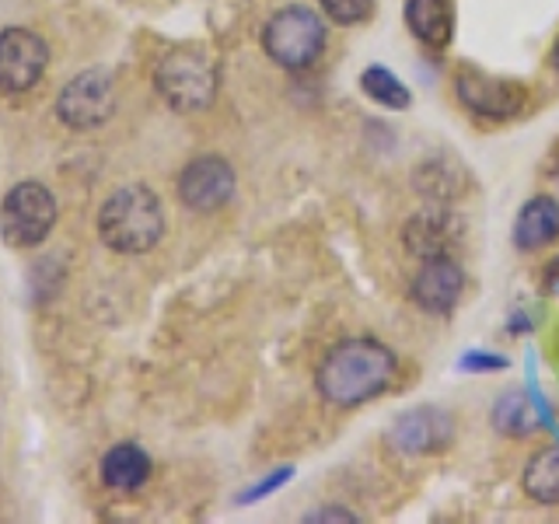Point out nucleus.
Wrapping results in <instances>:
<instances>
[{
  "label": "nucleus",
  "mask_w": 559,
  "mask_h": 524,
  "mask_svg": "<svg viewBox=\"0 0 559 524\" xmlns=\"http://www.w3.org/2000/svg\"><path fill=\"white\" fill-rule=\"evenodd\" d=\"M399 374V360L378 340H343L322 357L314 371V389L336 409H357L392 389Z\"/></svg>",
  "instance_id": "nucleus-1"
},
{
  "label": "nucleus",
  "mask_w": 559,
  "mask_h": 524,
  "mask_svg": "<svg viewBox=\"0 0 559 524\" xmlns=\"http://www.w3.org/2000/svg\"><path fill=\"white\" fill-rule=\"evenodd\" d=\"M98 235L119 255H144L165 238V206L144 182L116 189L98 210Z\"/></svg>",
  "instance_id": "nucleus-2"
},
{
  "label": "nucleus",
  "mask_w": 559,
  "mask_h": 524,
  "mask_svg": "<svg viewBox=\"0 0 559 524\" xmlns=\"http://www.w3.org/2000/svg\"><path fill=\"white\" fill-rule=\"evenodd\" d=\"M221 87L217 60L210 57L203 46H171L154 67V92L162 95V102L175 112H203L214 105Z\"/></svg>",
  "instance_id": "nucleus-3"
},
{
  "label": "nucleus",
  "mask_w": 559,
  "mask_h": 524,
  "mask_svg": "<svg viewBox=\"0 0 559 524\" xmlns=\"http://www.w3.org/2000/svg\"><path fill=\"white\" fill-rule=\"evenodd\" d=\"M329 43V32L319 11H311L305 4H290L280 8L266 25H262V49L266 57L290 70V74H301V70H311L322 60Z\"/></svg>",
  "instance_id": "nucleus-4"
},
{
  "label": "nucleus",
  "mask_w": 559,
  "mask_h": 524,
  "mask_svg": "<svg viewBox=\"0 0 559 524\" xmlns=\"http://www.w3.org/2000/svg\"><path fill=\"white\" fill-rule=\"evenodd\" d=\"M57 224V196L43 182H17L0 200V238L11 249H35Z\"/></svg>",
  "instance_id": "nucleus-5"
},
{
  "label": "nucleus",
  "mask_w": 559,
  "mask_h": 524,
  "mask_svg": "<svg viewBox=\"0 0 559 524\" xmlns=\"http://www.w3.org/2000/svg\"><path fill=\"white\" fill-rule=\"evenodd\" d=\"M454 98L462 102L468 116L483 122H511L514 116H521L524 102H528V87L514 78H497L465 63L454 74Z\"/></svg>",
  "instance_id": "nucleus-6"
},
{
  "label": "nucleus",
  "mask_w": 559,
  "mask_h": 524,
  "mask_svg": "<svg viewBox=\"0 0 559 524\" xmlns=\"http://www.w3.org/2000/svg\"><path fill=\"white\" fill-rule=\"evenodd\" d=\"M116 112V78L112 70L92 67L81 70L78 78H70L63 84V92L57 98V116L67 130H98L112 119Z\"/></svg>",
  "instance_id": "nucleus-7"
},
{
  "label": "nucleus",
  "mask_w": 559,
  "mask_h": 524,
  "mask_svg": "<svg viewBox=\"0 0 559 524\" xmlns=\"http://www.w3.org/2000/svg\"><path fill=\"white\" fill-rule=\"evenodd\" d=\"M454 441V416L441 406H416L392 419V427L384 430V444L395 454H437Z\"/></svg>",
  "instance_id": "nucleus-8"
},
{
  "label": "nucleus",
  "mask_w": 559,
  "mask_h": 524,
  "mask_svg": "<svg viewBox=\"0 0 559 524\" xmlns=\"http://www.w3.org/2000/svg\"><path fill=\"white\" fill-rule=\"evenodd\" d=\"M49 63V46L39 32L4 28L0 32V92L25 95L43 81Z\"/></svg>",
  "instance_id": "nucleus-9"
},
{
  "label": "nucleus",
  "mask_w": 559,
  "mask_h": 524,
  "mask_svg": "<svg viewBox=\"0 0 559 524\" xmlns=\"http://www.w3.org/2000/svg\"><path fill=\"white\" fill-rule=\"evenodd\" d=\"M235 168L221 154H200L179 175V200L197 214H217L235 196Z\"/></svg>",
  "instance_id": "nucleus-10"
},
{
  "label": "nucleus",
  "mask_w": 559,
  "mask_h": 524,
  "mask_svg": "<svg viewBox=\"0 0 559 524\" xmlns=\"http://www.w3.org/2000/svg\"><path fill=\"white\" fill-rule=\"evenodd\" d=\"M465 290V273L462 262L454 255H433L419 262V270L409 284V297L419 311L433 314V319H448L459 308Z\"/></svg>",
  "instance_id": "nucleus-11"
},
{
  "label": "nucleus",
  "mask_w": 559,
  "mask_h": 524,
  "mask_svg": "<svg viewBox=\"0 0 559 524\" xmlns=\"http://www.w3.org/2000/svg\"><path fill=\"white\" fill-rule=\"evenodd\" d=\"M459 238H462V221L454 217V210L448 203L424 206L416 217H409L406 231H402L406 252L416 255L419 262L433 259V255H454Z\"/></svg>",
  "instance_id": "nucleus-12"
},
{
  "label": "nucleus",
  "mask_w": 559,
  "mask_h": 524,
  "mask_svg": "<svg viewBox=\"0 0 559 524\" xmlns=\"http://www.w3.org/2000/svg\"><path fill=\"white\" fill-rule=\"evenodd\" d=\"M406 28L419 46L441 52L454 39V4L451 0H406Z\"/></svg>",
  "instance_id": "nucleus-13"
},
{
  "label": "nucleus",
  "mask_w": 559,
  "mask_h": 524,
  "mask_svg": "<svg viewBox=\"0 0 559 524\" xmlns=\"http://www.w3.org/2000/svg\"><path fill=\"white\" fill-rule=\"evenodd\" d=\"M559 241V200L532 196L518 210L514 221V245L521 252H542Z\"/></svg>",
  "instance_id": "nucleus-14"
},
{
  "label": "nucleus",
  "mask_w": 559,
  "mask_h": 524,
  "mask_svg": "<svg viewBox=\"0 0 559 524\" xmlns=\"http://www.w3.org/2000/svg\"><path fill=\"white\" fill-rule=\"evenodd\" d=\"M151 479V454L140 444H116L102 458V483L116 493H136Z\"/></svg>",
  "instance_id": "nucleus-15"
},
{
  "label": "nucleus",
  "mask_w": 559,
  "mask_h": 524,
  "mask_svg": "<svg viewBox=\"0 0 559 524\" xmlns=\"http://www.w3.org/2000/svg\"><path fill=\"white\" fill-rule=\"evenodd\" d=\"M521 486L535 503L559 507V444L535 451L521 472Z\"/></svg>",
  "instance_id": "nucleus-16"
},
{
  "label": "nucleus",
  "mask_w": 559,
  "mask_h": 524,
  "mask_svg": "<svg viewBox=\"0 0 559 524\" xmlns=\"http://www.w3.org/2000/svg\"><path fill=\"white\" fill-rule=\"evenodd\" d=\"M416 186L424 192L427 200L433 203H451L459 192L465 189V175L459 179V162H451V157H430L424 162V168L416 171Z\"/></svg>",
  "instance_id": "nucleus-17"
},
{
  "label": "nucleus",
  "mask_w": 559,
  "mask_h": 524,
  "mask_svg": "<svg viewBox=\"0 0 559 524\" xmlns=\"http://www.w3.org/2000/svg\"><path fill=\"white\" fill-rule=\"evenodd\" d=\"M493 427L503 437H532L538 430V409L524 392H503L493 406Z\"/></svg>",
  "instance_id": "nucleus-18"
},
{
  "label": "nucleus",
  "mask_w": 559,
  "mask_h": 524,
  "mask_svg": "<svg viewBox=\"0 0 559 524\" xmlns=\"http://www.w3.org/2000/svg\"><path fill=\"white\" fill-rule=\"evenodd\" d=\"M360 87H364V95L384 105V109H409L413 105V95H409V87L402 84L389 67H381V63H371L360 74Z\"/></svg>",
  "instance_id": "nucleus-19"
},
{
  "label": "nucleus",
  "mask_w": 559,
  "mask_h": 524,
  "mask_svg": "<svg viewBox=\"0 0 559 524\" xmlns=\"http://www.w3.org/2000/svg\"><path fill=\"white\" fill-rule=\"evenodd\" d=\"M319 8L343 28L364 25L374 14V0H319Z\"/></svg>",
  "instance_id": "nucleus-20"
},
{
  "label": "nucleus",
  "mask_w": 559,
  "mask_h": 524,
  "mask_svg": "<svg viewBox=\"0 0 559 524\" xmlns=\"http://www.w3.org/2000/svg\"><path fill=\"white\" fill-rule=\"evenodd\" d=\"M507 364H511L507 357H500V354H483V349H472V354H465L459 360L462 371H472V374H479V371H503Z\"/></svg>",
  "instance_id": "nucleus-21"
},
{
  "label": "nucleus",
  "mask_w": 559,
  "mask_h": 524,
  "mask_svg": "<svg viewBox=\"0 0 559 524\" xmlns=\"http://www.w3.org/2000/svg\"><path fill=\"white\" fill-rule=\"evenodd\" d=\"M287 479H290V468H280V472H273L270 479H262V483H259L255 489H249V493L241 497V503H252V500H262V497H270L273 489H276L280 483H287Z\"/></svg>",
  "instance_id": "nucleus-22"
},
{
  "label": "nucleus",
  "mask_w": 559,
  "mask_h": 524,
  "mask_svg": "<svg viewBox=\"0 0 559 524\" xmlns=\"http://www.w3.org/2000/svg\"><path fill=\"white\" fill-rule=\"evenodd\" d=\"M305 521H357L349 511H340V507H325V511H311Z\"/></svg>",
  "instance_id": "nucleus-23"
},
{
  "label": "nucleus",
  "mask_w": 559,
  "mask_h": 524,
  "mask_svg": "<svg viewBox=\"0 0 559 524\" xmlns=\"http://www.w3.org/2000/svg\"><path fill=\"white\" fill-rule=\"evenodd\" d=\"M549 67L559 74V39H556V43H552V49H549Z\"/></svg>",
  "instance_id": "nucleus-24"
}]
</instances>
